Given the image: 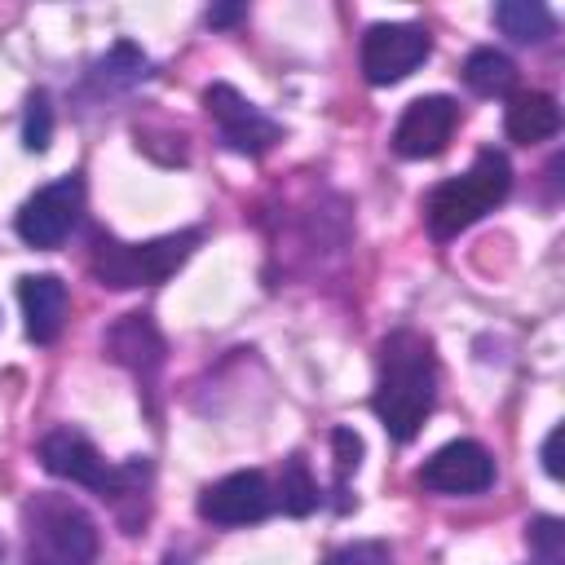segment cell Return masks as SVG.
<instances>
[{"label":"cell","instance_id":"3","mask_svg":"<svg viewBox=\"0 0 565 565\" xmlns=\"http://www.w3.org/2000/svg\"><path fill=\"white\" fill-rule=\"evenodd\" d=\"M512 190V163L503 150H481L472 159L468 172L446 177L441 185H433L428 203H424V221L433 238H455L468 225H477L486 212H494Z\"/></svg>","mask_w":565,"mask_h":565},{"label":"cell","instance_id":"6","mask_svg":"<svg viewBox=\"0 0 565 565\" xmlns=\"http://www.w3.org/2000/svg\"><path fill=\"white\" fill-rule=\"evenodd\" d=\"M84 216V177L79 172H66L49 185H40L13 216V230L26 247H40V252H53L62 247L75 225Z\"/></svg>","mask_w":565,"mask_h":565},{"label":"cell","instance_id":"9","mask_svg":"<svg viewBox=\"0 0 565 565\" xmlns=\"http://www.w3.org/2000/svg\"><path fill=\"white\" fill-rule=\"evenodd\" d=\"M415 481L433 494H481L494 486V459L481 441L459 437V441H446L441 450H433L419 463Z\"/></svg>","mask_w":565,"mask_h":565},{"label":"cell","instance_id":"14","mask_svg":"<svg viewBox=\"0 0 565 565\" xmlns=\"http://www.w3.org/2000/svg\"><path fill=\"white\" fill-rule=\"evenodd\" d=\"M503 128H508V137H512V141H521V146L547 141V137H556V132H561V106H556V97H552V93H539V88L516 93V97L508 102Z\"/></svg>","mask_w":565,"mask_h":565},{"label":"cell","instance_id":"25","mask_svg":"<svg viewBox=\"0 0 565 565\" xmlns=\"http://www.w3.org/2000/svg\"><path fill=\"white\" fill-rule=\"evenodd\" d=\"M0 556H4V539H0Z\"/></svg>","mask_w":565,"mask_h":565},{"label":"cell","instance_id":"19","mask_svg":"<svg viewBox=\"0 0 565 565\" xmlns=\"http://www.w3.org/2000/svg\"><path fill=\"white\" fill-rule=\"evenodd\" d=\"M530 561L534 565H565V521L561 516H534L525 525Z\"/></svg>","mask_w":565,"mask_h":565},{"label":"cell","instance_id":"11","mask_svg":"<svg viewBox=\"0 0 565 565\" xmlns=\"http://www.w3.org/2000/svg\"><path fill=\"white\" fill-rule=\"evenodd\" d=\"M455 124H459V106L446 97V93H428V97H415L397 128H393V150L402 159H437L450 137H455Z\"/></svg>","mask_w":565,"mask_h":565},{"label":"cell","instance_id":"5","mask_svg":"<svg viewBox=\"0 0 565 565\" xmlns=\"http://www.w3.org/2000/svg\"><path fill=\"white\" fill-rule=\"evenodd\" d=\"M199 243V230H181V234H163V238H150V243H119L110 234H97L93 238V256H88V269L102 287H115V291H128V287H159L163 278H172L190 252Z\"/></svg>","mask_w":565,"mask_h":565},{"label":"cell","instance_id":"18","mask_svg":"<svg viewBox=\"0 0 565 565\" xmlns=\"http://www.w3.org/2000/svg\"><path fill=\"white\" fill-rule=\"evenodd\" d=\"M318 481L309 477V463H305V455H287L282 459V481H278V490H274V508H282V512H291V516H309L313 508H318Z\"/></svg>","mask_w":565,"mask_h":565},{"label":"cell","instance_id":"24","mask_svg":"<svg viewBox=\"0 0 565 565\" xmlns=\"http://www.w3.org/2000/svg\"><path fill=\"white\" fill-rule=\"evenodd\" d=\"M247 9L243 4H221V9H207V26H230V22H238Z\"/></svg>","mask_w":565,"mask_h":565},{"label":"cell","instance_id":"12","mask_svg":"<svg viewBox=\"0 0 565 565\" xmlns=\"http://www.w3.org/2000/svg\"><path fill=\"white\" fill-rule=\"evenodd\" d=\"M18 300H22V318H26V340L35 344H53L66 327V282L57 274H26L18 282Z\"/></svg>","mask_w":565,"mask_h":565},{"label":"cell","instance_id":"22","mask_svg":"<svg viewBox=\"0 0 565 565\" xmlns=\"http://www.w3.org/2000/svg\"><path fill=\"white\" fill-rule=\"evenodd\" d=\"M327 565H393V552H388V543H349V547H340V552H331V561Z\"/></svg>","mask_w":565,"mask_h":565},{"label":"cell","instance_id":"20","mask_svg":"<svg viewBox=\"0 0 565 565\" xmlns=\"http://www.w3.org/2000/svg\"><path fill=\"white\" fill-rule=\"evenodd\" d=\"M53 141V106H49V93H31L26 97V115H22V146L31 154H44Z\"/></svg>","mask_w":565,"mask_h":565},{"label":"cell","instance_id":"21","mask_svg":"<svg viewBox=\"0 0 565 565\" xmlns=\"http://www.w3.org/2000/svg\"><path fill=\"white\" fill-rule=\"evenodd\" d=\"M331 441H335V494H344V481L362 459V437L353 428H335Z\"/></svg>","mask_w":565,"mask_h":565},{"label":"cell","instance_id":"1","mask_svg":"<svg viewBox=\"0 0 565 565\" xmlns=\"http://www.w3.org/2000/svg\"><path fill=\"white\" fill-rule=\"evenodd\" d=\"M375 371L380 375H375L371 411L380 415L384 433L406 446L437 406V353H433L428 335L397 327L380 340Z\"/></svg>","mask_w":565,"mask_h":565},{"label":"cell","instance_id":"16","mask_svg":"<svg viewBox=\"0 0 565 565\" xmlns=\"http://www.w3.org/2000/svg\"><path fill=\"white\" fill-rule=\"evenodd\" d=\"M146 75H150V57H146L132 40L110 44V53L93 62V84H97V88H106V93H124V88L141 84Z\"/></svg>","mask_w":565,"mask_h":565},{"label":"cell","instance_id":"7","mask_svg":"<svg viewBox=\"0 0 565 565\" xmlns=\"http://www.w3.org/2000/svg\"><path fill=\"white\" fill-rule=\"evenodd\" d=\"M203 106L221 132V141L234 150V154H247V159H260L269 154L278 141H282V128L256 106L247 102L234 84H207L203 88Z\"/></svg>","mask_w":565,"mask_h":565},{"label":"cell","instance_id":"13","mask_svg":"<svg viewBox=\"0 0 565 565\" xmlns=\"http://www.w3.org/2000/svg\"><path fill=\"white\" fill-rule=\"evenodd\" d=\"M106 353L115 358V362H124L137 380H154V371L163 366V353H168V344H163V335L154 331V322H150V313H124L110 331H106Z\"/></svg>","mask_w":565,"mask_h":565},{"label":"cell","instance_id":"4","mask_svg":"<svg viewBox=\"0 0 565 565\" xmlns=\"http://www.w3.org/2000/svg\"><path fill=\"white\" fill-rule=\"evenodd\" d=\"M26 565H97V525L71 494H31L22 503Z\"/></svg>","mask_w":565,"mask_h":565},{"label":"cell","instance_id":"8","mask_svg":"<svg viewBox=\"0 0 565 565\" xmlns=\"http://www.w3.org/2000/svg\"><path fill=\"white\" fill-rule=\"evenodd\" d=\"M428 53H433V35L424 26H415V22H375V26H366L358 57H362V75L384 88V84L406 79L415 66H424Z\"/></svg>","mask_w":565,"mask_h":565},{"label":"cell","instance_id":"2","mask_svg":"<svg viewBox=\"0 0 565 565\" xmlns=\"http://www.w3.org/2000/svg\"><path fill=\"white\" fill-rule=\"evenodd\" d=\"M40 463L75 486L97 490L102 499H110V508L119 512V521L128 525V534H137V525L146 521V499H150V463L141 455L124 459V463H106L97 455V446L75 433V428H53L40 441Z\"/></svg>","mask_w":565,"mask_h":565},{"label":"cell","instance_id":"10","mask_svg":"<svg viewBox=\"0 0 565 565\" xmlns=\"http://www.w3.org/2000/svg\"><path fill=\"white\" fill-rule=\"evenodd\" d=\"M274 512V486L260 468L230 472L199 494V516L212 525H256Z\"/></svg>","mask_w":565,"mask_h":565},{"label":"cell","instance_id":"17","mask_svg":"<svg viewBox=\"0 0 565 565\" xmlns=\"http://www.w3.org/2000/svg\"><path fill=\"white\" fill-rule=\"evenodd\" d=\"M463 84L481 97H503L516 84V62L499 49H472L463 62Z\"/></svg>","mask_w":565,"mask_h":565},{"label":"cell","instance_id":"23","mask_svg":"<svg viewBox=\"0 0 565 565\" xmlns=\"http://www.w3.org/2000/svg\"><path fill=\"white\" fill-rule=\"evenodd\" d=\"M556 450H561V428H552L547 441H543V468H547V477H561V459H556Z\"/></svg>","mask_w":565,"mask_h":565},{"label":"cell","instance_id":"15","mask_svg":"<svg viewBox=\"0 0 565 565\" xmlns=\"http://www.w3.org/2000/svg\"><path fill=\"white\" fill-rule=\"evenodd\" d=\"M494 26L516 44H543L556 31V18L539 0H499L494 4Z\"/></svg>","mask_w":565,"mask_h":565}]
</instances>
